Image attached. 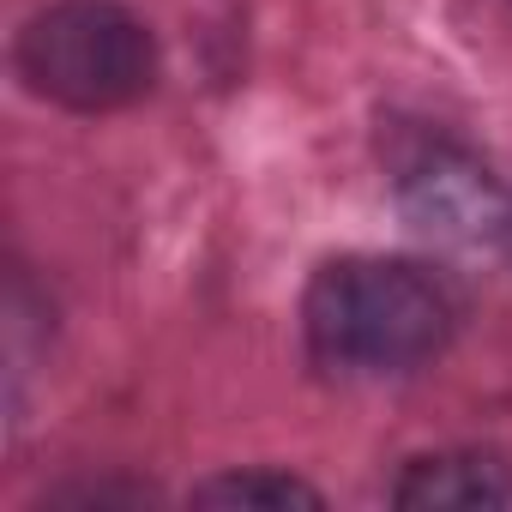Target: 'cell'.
<instances>
[{
    "label": "cell",
    "mask_w": 512,
    "mask_h": 512,
    "mask_svg": "<svg viewBox=\"0 0 512 512\" xmlns=\"http://www.w3.org/2000/svg\"><path fill=\"white\" fill-rule=\"evenodd\" d=\"M302 338L326 374L380 380L434 362L452 338L446 290L410 260H332L302 296Z\"/></svg>",
    "instance_id": "1"
},
{
    "label": "cell",
    "mask_w": 512,
    "mask_h": 512,
    "mask_svg": "<svg viewBox=\"0 0 512 512\" xmlns=\"http://www.w3.org/2000/svg\"><path fill=\"white\" fill-rule=\"evenodd\" d=\"M19 73L73 115H109L151 91L157 43L121 0H55L19 31Z\"/></svg>",
    "instance_id": "2"
},
{
    "label": "cell",
    "mask_w": 512,
    "mask_h": 512,
    "mask_svg": "<svg viewBox=\"0 0 512 512\" xmlns=\"http://www.w3.org/2000/svg\"><path fill=\"white\" fill-rule=\"evenodd\" d=\"M392 181H398V205L410 211L416 229L440 235V241H464V247H482V241H506V217H512V193H500L488 181V169L452 145V139H416L392 157Z\"/></svg>",
    "instance_id": "3"
},
{
    "label": "cell",
    "mask_w": 512,
    "mask_h": 512,
    "mask_svg": "<svg viewBox=\"0 0 512 512\" xmlns=\"http://www.w3.org/2000/svg\"><path fill=\"white\" fill-rule=\"evenodd\" d=\"M398 506L410 512H488V506H512V464L500 452H428L416 458L398 488H392Z\"/></svg>",
    "instance_id": "4"
},
{
    "label": "cell",
    "mask_w": 512,
    "mask_h": 512,
    "mask_svg": "<svg viewBox=\"0 0 512 512\" xmlns=\"http://www.w3.org/2000/svg\"><path fill=\"white\" fill-rule=\"evenodd\" d=\"M199 506H320V488H308L290 470H229L193 488Z\"/></svg>",
    "instance_id": "5"
},
{
    "label": "cell",
    "mask_w": 512,
    "mask_h": 512,
    "mask_svg": "<svg viewBox=\"0 0 512 512\" xmlns=\"http://www.w3.org/2000/svg\"><path fill=\"white\" fill-rule=\"evenodd\" d=\"M500 247H506V253H512V217H506V241H500Z\"/></svg>",
    "instance_id": "6"
}]
</instances>
